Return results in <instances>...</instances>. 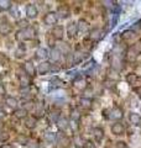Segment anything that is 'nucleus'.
<instances>
[{
  "label": "nucleus",
  "mask_w": 141,
  "mask_h": 148,
  "mask_svg": "<svg viewBox=\"0 0 141 148\" xmlns=\"http://www.w3.org/2000/svg\"><path fill=\"white\" fill-rule=\"evenodd\" d=\"M36 36V30L32 29V27H27V29H24L16 32V40L17 41H27V40H32Z\"/></svg>",
  "instance_id": "obj_1"
},
{
  "label": "nucleus",
  "mask_w": 141,
  "mask_h": 148,
  "mask_svg": "<svg viewBox=\"0 0 141 148\" xmlns=\"http://www.w3.org/2000/svg\"><path fill=\"white\" fill-rule=\"evenodd\" d=\"M123 117H124V111L120 106H114L113 109H110L109 120H113L114 122H119Z\"/></svg>",
  "instance_id": "obj_2"
},
{
  "label": "nucleus",
  "mask_w": 141,
  "mask_h": 148,
  "mask_svg": "<svg viewBox=\"0 0 141 148\" xmlns=\"http://www.w3.org/2000/svg\"><path fill=\"white\" fill-rule=\"evenodd\" d=\"M57 20H58V16L57 14L53 12V11H50L47 12L45 17H44V24L47 25V26H56V24H57Z\"/></svg>",
  "instance_id": "obj_3"
},
{
  "label": "nucleus",
  "mask_w": 141,
  "mask_h": 148,
  "mask_svg": "<svg viewBox=\"0 0 141 148\" xmlns=\"http://www.w3.org/2000/svg\"><path fill=\"white\" fill-rule=\"evenodd\" d=\"M22 68H24V72H25V74H26L27 77H30V78L35 77V75H36V73H37L36 67L34 66V63L30 62V61H27V62L24 63Z\"/></svg>",
  "instance_id": "obj_4"
},
{
  "label": "nucleus",
  "mask_w": 141,
  "mask_h": 148,
  "mask_svg": "<svg viewBox=\"0 0 141 148\" xmlns=\"http://www.w3.org/2000/svg\"><path fill=\"white\" fill-rule=\"evenodd\" d=\"M110 131L114 136H123L125 133V126L120 121L119 122H114L110 126Z\"/></svg>",
  "instance_id": "obj_5"
},
{
  "label": "nucleus",
  "mask_w": 141,
  "mask_h": 148,
  "mask_svg": "<svg viewBox=\"0 0 141 148\" xmlns=\"http://www.w3.org/2000/svg\"><path fill=\"white\" fill-rule=\"evenodd\" d=\"M51 35H52V37H53L55 40L62 41L63 40V36H64V29H63V26H61V25L53 26L52 31H51Z\"/></svg>",
  "instance_id": "obj_6"
},
{
  "label": "nucleus",
  "mask_w": 141,
  "mask_h": 148,
  "mask_svg": "<svg viewBox=\"0 0 141 148\" xmlns=\"http://www.w3.org/2000/svg\"><path fill=\"white\" fill-rule=\"evenodd\" d=\"M128 119L130 123L134 125V126H140L141 125V114L136 112V111H130L128 115Z\"/></svg>",
  "instance_id": "obj_7"
},
{
  "label": "nucleus",
  "mask_w": 141,
  "mask_h": 148,
  "mask_svg": "<svg viewBox=\"0 0 141 148\" xmlns=\"http://www.w3.org/2000/svg\"><path fill=\"white\" fill-rule=\"evenodd\" d=\"M103 37H104V31L102 29H93L91 31V34H89V38H91L93 42H98Z\"/></svg>",
  "instance_id": "obj_8"
},
{
  "label": "nucleus",
  "mask_w": 141,
  "mask_h": 148,
  "mask_svg": "<svg viewBox=\"0 0 141 148\" xmlns=\"http://www.w3.org/2000/svg\"><path fill=\"white\" fill-rule=\"evenodd\" d=\"M51 71H52V64L47 61L41 62L39 64V67H37V72H39V74H42V75H44V74H47Z\"/></svg>",
  "instance_id": "obj_9"
},
{
  "label": "nucleus",
  "mask_w": 141,
  "mask_h": 148,
  "mask_svg": "<svg viewBox=\"0 0 141 148\" xmlns=\"http://www.w3.org/2000/svg\"><path fill=\"white\" fill-rule=\"evenodd\" d=\"M125 80H126V83H128L129 85H131V86H135V85L139 83L140 78H139V75H138V74H136V73H134V72H130V73L126 74Z\"/></svg>",
  "instance_id": "obj_10"
},
{
  "label": "nucleus",
  "mask_w": 141,
  "mask_h": 148,
  "mask_svg": "<svg viewBox=\"0 0 141 148\" xmlns=\"http://www.w3.org/2000/svg\"><path fill=\"white\" fill-rule=\"evenodd\" d=\"M93 137H94V142L95 143H100L104 138V130L102 127H95L93 128Z\"/></svg>",
  "instance_id": "obj_11"
},
{
  "label": "nucleus",
  "mask_w": 141,
  "mask_h": 148,
  "mask_svg": "<svg viewBox=\"0 0 141 148\" xmlns=\"http://www.w3.org/2000/svg\"><path fill=\"white\" fill-rule=\"evenodd\" d=\"M136 58H138V54H136L134 48L129 47L125 52V61L129 62V63H134V62H136Z\"/></svg>",
  "instance_id": "obj_12"
},
{
  "label": "nucleus",
  "mask_w": 141,
  "mask_h": 148,
  "mask_svg": "<svg viewBox=\"0 0 141 148\" xmlns=\"http://www.w3.org/2000/svg\"><path fill=\"white\" fill-rule=\"evenodd\" d=\"M37 15H39V10H37L36 5L29 4V5L26 6V16L29 18H35V17H37Z\"/></svg>",
  "instance_id": "obj_13"
},
{
  "label": "nucleus",
  "mask_w": 141,
  "mask_h": 148,
  "mask_svg": "<svg viewBox=\"0 0 141 148\" xmlns=\"http://www.w3.org/2000/svg\"><path fill=\"white\" fill-rule=\"evenodd\" d=\"M78 34V27H77V22H69L67 25V35L69 38L76 37Z\"/></svg>",
  "instance_id": "obj_14"
},
{
  "label": "nucleus",
  "mask_w": 141,
  "mask_h": 148,
  "mask_svg": "<svg viewBox=\"0 0 141 148\" xmlns=\"http://www.w3.org/2000/svg\"><path fill=\"white\" fill-rule=\"evenodd\" d=\"M73 84H74V86H76L77 89H79V90H86V89H87V82H86V79H84V78H82V77H77L76 79H74Z\"/></svg>",
  "instance_id": "obj_15"
},
{
  "label": "nucleus",
  "mask_w": 141,
  "mask_h": 148,
  "mask_svg": "<svg viewBox=\"0 0 141 148\" xmlns=\"http://www.w3.org/2000/svg\"><path fill=\"white\" fill-rule=\"evenodd\" d=\"M79 106L83 108L84 110H91L92 106H93V100L89 99V98H81L79 99Z\"/></svg>",
  "instance_id": "obj_16"
},
{
  "label": "nucleus",
  "mask_w": 141,
  "mask_h": 148,
  "mask_svg": "<svg viewBox=\"0 0 141 148\" xmlns=\"http://www.w3.org/2000/svg\"><path fill=\"white\" fill-rule=\"evenodd\" d=\"M77 27H78V32H82V34H86V32L89 31V24L84 18H81V20L77 22Z\"/></svg>",
  "instance_id": "obj_17"
},
{
  "label": "nucleus",
  "mask_w": 141,
  "mask_h": 148,
  "mask_svg": "<svg viewBox=\"0 0 141 148\" xmlns=\"http://www.w3.org/2000/svg\"><path fill=\"white\" fill-rule=\"evenodd\" d=\"M57 16L58 17H61V18H67L69 15H70V11H69V9L66 6V5H63V6H59L58 8V10H57Z\"/></svg>",
  "instance_id": "obj_18"
},
{
  "label": "nucleus",
  "mask_w": 141,
  "mask_h": 148,
  "mask_svg": "<svg viewBox=\"0 0 141 148\" xmlns=\"http://www.w3.org/2000/svg\"><path fill=\"white\" fill-rule=\"evenodd\" d=\"M56 125H57V127L61 130V131H64V130H67L69 127V122L66 117H59L57 120V122H56Z\"/></svg>",
  "instance_id": "obj_19"
},
{
  "label": "nucleus",
  "mask_w": 141,
  "mask_h": 148,
  "mask_svg": "<svg viewBox=\"0 0 141 148\" xmlns=\"http://www.w3.org/2000/svg\"><path fill=\"white\" fill-rule=\"evenodd\" d=\"M5 104L9 106V108L11 109H17V105H19V101L16 98H14V96H6L5 98Z\"/></svg>",
  "instance_id": "obj_20"
},
{
  "label": "nucleus",
  "mask_w": 141,
  "mask_h": 148,
  "mask_svg": "<svg viewBox=\"0 0 141 148\" xmlns=\"http://www.w3.org/2000/svg\"><path fill=\"white\" fill-rule=\"evenodd\" d=\"M136 36V32L134 30H126L121 34V38L123 41H130V40H134Z\"/></svg>",
  "instance_id": "obj_21"
},
{
  "label": "nucleus",
  "mask_w": 141,
  "mask_h": 148,
  "mask_svg": "<svg viewBox=\"0 0 141 148\" xmlns=\"http://www.w3.org/2000/svg\"><path fill=\"white\" fill-rule=\"evenodd\" d=\"M36 125H37V119L36 117H34V116H27L25 119V126L27 128L32 130V128L36 127Z\"/></svg>",
  "instance_id": "obj_22"
},
{
  "label": "nucleus",
  "mask_w": 141,
  "mask_h": 148,
  "mask_svg": "<svg viewBox=\"0 0 141 148\" xmlns=\"http://www.w3.org/2000/svg\"><path fill=\"white\" fill-rule=\"evenodd\" d=\"M48 56H50L48 54V51H47L46 48H44V47L37 48V51H36V58L42 59V62H44V59H46Z\"/></svg>",
  "instance_id": "obj_23"
},
{
  "label": "nucleus",
  "mask_w": 141,
  "mask_h": 148,
  "mask_svg": "<svg viewBox=\"0 0 141 148\" xmlns=\"http://www.w3.org/2000/svg\"><path fill=\"white\" fill-rule=\"evenodd\" d=\"M50 57H51V59H52V62L58 63L61 61V57H62V54H61V52H59L57 48H52V51H51V53H50Z\"/></svg>",
  "instance_id": "obj_24"
},
{
  "label": "nucleus",
  "mask_w": 141,
  "mask_h": 148,
  "mask_svg": "<svg viewBox=\"0 0 141 148\" xmlns=\"http://www.w3.org/2000/svg\"><path fill=\"white\" fill-rule=\"evenodd\" d=\"M19 80H20L21 86H24V88H30L31 79H30V77L26 75V74H25V75H19Z\"/></svg>",
  "instance_id": "obj_25"
},
{
  "label": "nucleus",
  "mask_w": 141,
  "mask_h": 148,
  "mask_svg": "<svg viewBox=\"0 0 141 148\" xmlns=\"http://www.w3.org/2000/svg\"><path fill=\"white\" fill-rule=\"evenodd\" d=\"M14 116L19 120H22V119H26L27 117V110L26 109H16L15 112H14Z\"/></svg>",
  "instance_id": "obj_26"
},
{
  "label": "nucleus",
  "mask_w": 141,
  "mask_h": 148,
  "mask_svg": "<svg viewBox=\"0 0 141 148\" xmlns=\"http://www.w3.org/2000/svg\"><path fill=\"white\" fill-rule=\"evenodd\" d=\"M11 6H12L11 1H9V0H0V10H1V11L10 10Z\"/></svg>",
  "instance_id": "obj_27"
},
{
  "label": "nucleus",
  "mask_w": 141,
  "mask_h": 148,
  "mask_svg": "<svg viewBox=\"0 0 141 148\" xmlns=\"http://www.w3.org/2000/svg\"><path fill=\"white\" fill-rule=\"evenodd\" d=\"M44 140L50 142V143H53L56 140H57V135L55 132H46L44 135Z\"/></svg>",
  "instance_id": "obj_28"
},
{
  "label": "nucleus",
  "mask_w": 141,
  "mask_h": 148,
  "mask_svg": "<svg viewBox=\"0 0 141 148\" xmlns=\"http://www.w3.org/2000/svg\"><path fill=\"white\" fill-rule=\"evenodd\" d=\"M81 117H82V114L79 112L77 109H73L72 111H70V119H72V121L79 122L81 121Z\"/></svg>",
  "instance_id": "obj_29"
},
{
  "label": "nucleus",
  "mask_w": 141,
  "mask_h": 148,
  "mask_svg": "<svg viewBox=\"0 0 141 148\" xmlns=\"http://www.w3.org/2000/svg\"><path fill=\"white\" fill-rule=\"evenodd\" d=\"M57 49L61 52V54H66V56H67V54H69V53H70V48H69L66 43H61L59 48H57Z\"/></svg>",
  "instance_id": "obj_30"
},
{
  "label": "nucleus",
  "mask_w": 141,
  "mask_h": 148,
  "mask_svg": "<svg viewBox=\"0 0 141 148\" xmlns=\"http://www.w3.org/2000/svg\"><path fill=\"white\" fill-rule=\"evenodd\" d=\"M82 61H83V54H82V52L77 51V52L73 54V63L74 64H78V63H81Z\"/></svg>",
  "instance_id": "obj_31"
},
{
  "label": "nucleus",
  "mask_w": 141,
  "mask_h": 148,
  "mask_svg": "<svg viewBox=\"0 0 141 148\" xmlns=\"http://www.w3.org/2000/svg\"><path fill=\"white\" fill-rule=\"evenodd\" d=\"M131 47L134 48V51L136 52V54L140 56V54H141V38L136 41V42H135L133 46H131Z\"/></svg>",
  "instance_id": "obj_32"
},
{
  "label": "nucleus",
  "mask_w": 141,
  "mask_h": 148,
  "mask_svg": "<svg viewBox=\"0 0 141 148\" xmlns=\"http://www.w3.org/2000/svg\"><path fill=\"white\" fill-rule=\"evenodd\" d=\"M83 148H97V143L92 140H87L83 142Z\"/></svg>",
  "instance_id": "obj_33"
},
{
  "label": "nucleus",
  "mask_w": 141,
  "mask_h": 148,
  "mask_svg": "<svg viewBox=\"0 0 141 148\" xmlns=\"http://www.w3.org/2000/svg\"><path fill=\"white\" fill-rule=\"evenodd\" d=\"M15 54H16V57L17 58H21L24 54H25V47H22V46H20L17 49H16V52H15Z\"/></svg>",
  "instance_id": "obj_34"
},
{
  "label": "nucleus",
  "mask_w": 141,
  "mask_h": 148,
  "mask_svg": "<svg viewBox=\"0 0 141 148\" xmlns=\"http://www.w3.org/2000/svg\"><path fill=\"white\" fill-rule=\"evenodd\" d=\"M115 148H128V143L125 141H116L115 142Z\"/></svg>",
  "instance_id": "obj_35"
},
{
  "label": "nucleus",
  "mask_w": 141,
  "mask_h": 148,
  "mask_svg": "<svg viewBox=\"0 0 141 148\" xmlns=\"http://www.w3.org/2000/svg\"><path fill=\"white\" fill-rule=\"evenodd\" d=\"M19 26L21 27V30L27 29V27H29V22H27V20H20L19 21Z\"/></svg>",
  "instance_id": "obj_36"
},
{
  "label": "nucleus",
  "mask_w": 141,
  "mask_h": 148,
  "mask_svg": "<svg viewBox=\"0 0 141 148\" xmlns=\"http://www.w3.org/2000/svg\"><path fill=\"white\" fill-rule=\"evenodd\" d=\"M102 114H103V117L109 120V115H110V109H104V110L102 111Z\"/></svg>",
  "instance_id": "obj_37"
},
{
  "label": "nucleus",
  "mask_w": 141,
  "mask_h": 148,
  "mask_svg": "<svg viewBox=\"0 0 141 148\" xmlns=\"http://www.w3.org/2000/svg\"><path fill=\"white\" fill-rule=\"evenodd\" d=\"M133 91L135 92L136 95L139 96V98L141 99V86H134V89H133Z\"/></svg>",
  "instance_id": "obj_38"
},
{
  "label": "nucleus",
  "mask_w": 141,
  "mask_h": 148,
  "mask_svg": "<svg viewBox=\"0 0 141 148\" xmlns=\"http://www.w3.org/2000/svg\"><path fill=\"white\" fill-rule=\"evenodd\" d=\"M0 148H14L12 145H10V143H3L1 146H0Z\"/></svg>",
  "instance_id": "obj_39"
},
{
  "label": "nucleus",
  "mask_w": 141,
  "mask_h": 148,
  "mask_svg": "<svg viewBox=\"0 0 141 148\" xmlns=\"http://www.w3.org/2000/svg\"><path fill=\"white\" fill-rule=\"evenodd\" d=\"M5 94V88H4V85L0 84V95H4Z\"/></svg>",
  "instance_id": "obj_40"
}]
</instances>
